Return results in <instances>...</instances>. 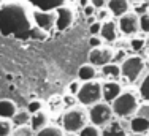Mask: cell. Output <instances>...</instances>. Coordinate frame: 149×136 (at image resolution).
<instances>
[{"mask_svg":"<svg viewBox=\"0 0 149 136\" xmlns=\"http://www.w3.org/2000/svg\"><path fill=\"white\" fill-rule=\"evenodd\" d=\"M33 27L27 8L21 2H8L0 8V33L3 37H15L26 40Z\"/></svg>","mask_w":149,"mask_h":136,"instance_id":"cell-1","label":"cell"},{"mask_svg":"<svg viewBox=\"0 0 149 136\" xmlns=\"http://www.w3.org/2000/svg\"><path fill=\"white\" fill-rule=\"evenodd\" d=\"M140 106V95L136 90H122L118 98L111 103L113 114L119 119H129L133 117Z\"/></svg>","mask_w":149,"mask_h":136,"instance_id":"cell-2","label":"cell"},{"mask_svg":"<svg viewBox=\"0 0 149 136\" xmlns=\"http://www.w3.org/2000/svg\"><path fill=\"white\" fill-rule=\"evenodd\" d=\"M89 120V114L83 108L73 106L68 111H65L62 116V128L65 133H79L84 127L87 125Z\"/></svg>","mask_w":149,"mask_h":136,"instance_id":"cell-3","label":"cell"},{"mask_svg":"<svg viewBox=\"0 0 149 136\" xmlns=\"http://www.w3.org/2000/svg\"><path fill=\"white\" fill-rule=\"evenodd\" d=\"M76 100L83 106H94L103 100L102 96V82L98 81H87L81 84V89L76 95Z\"/></svg>","mask_w":149,"mask_h":136,"instance_id":"cell-4","label":"cell"},{"mask_svg":"<svg viewBox=\"0 0 149 136\" xmlns=\"http://www.w3.org/2000/svg\"><path fill=\"white\" fill-rule=\"evenodd\" d=\"M144 63L143 57L140 56H130L120 62V78H124L127 82H136L140 79V76L144 71Z\"/></svg>","mask_w":149,"mask_h":136,"instance_id":"cell-5","label":"cell"},{"mask_svg":"<svg viewBox=\"0 0 149 136\" xmlns=\"http://www.w3.org/2000/svg\"><path fill=\"white\" fill-rule=\"evenodd\" d=\"M87 114H89V122L98 128H103L111 120H114V114H113L111 105L105 103V101H100L97 105L91 106Z\"/></svg>","mask_w":149,"mask_h":136,"instance_id":"cell-6","label":"cell"},{"mask_svg":"<svg viewBox=\"0 0 149 136\" xmlns=\"http://www.w3.org/2000/svg\"><path fill=\"white\" fill-rule=\"evenodd\" d=\"M118 27L124 35L132 37V35L140 32V16H138L136 13L127 11L125 14H122V16L119 17Z\"/></svg>","mask_w":149,"mask_h":136,"instance_id":"cell-7","label":"cell"},{"mask_svg":"<svg viewBox=\"0 0 149 136\" xmlns=\"http://www.w3.org/2000/svg\"><path fill=\"white\" fill-rule=\"evenodd\" d=\"M113 57H114V52L109 48H94L91 49L89 52V63H92L94 67H105L106 63L113 62Z\"/></svg>","mask_w":149,"mask_h":136,"instance_id":"cell-8","label":"cell"},{"mask_svg":"<svg viewBox=\"0 0 149 136\" xmlns=\"http://www.w3.org/2000/svg\"><path fill=\"white\" fill-rule=\"evenodd\" d=\"M33 22L37 27H40L41 30L48 32L52 27H56V11H43V10H35L33 14Z\"/></svg>","mask_w":149,"mask_h":136,"instance_id":"cell-9","label":"cell"},{"mask_svg":"<svg viewBox=\"0 0 149 136\" xmlns=\"http://www.w3.org/2000/svg\"><path fill=\"white\" fill-rule=\"evenodd\" d=\"M74 21V11L70 6L63 5L56 10V28L57 30H67Z\"/></svg>","mask_w":149,"mask_h":136,"instance_id":"cell-10","label":"cell"},{"mask_svg":"<svg viewBox=\"0 0 149 136\" xmlns=\"http://www.w3.org/2000/svg\"><path fill=\"white\" fill-rule=\"evenodd\" d=\"M120 94H122V85L118 81H106L102 84V96L105 103L111 105Z\"/></svg>","mask_w":149,"mask_h":136,"instance_id":"cell-11","label":"cell"},{"mask_svg":"<svg viewBox=\"0 0 149 136\" xmlns=\"http://www.w3.org/2000/svg\"><path fill=\"white\" fill-rule=\"evenodd\" d=\"M118 24L111 19H106L102 22V28H100V38L103 41H108V43H113L118 38Z\"/></svg>","mask_w":149,"mask_h":136,"instance_id":"cell-12","label":"cell"},{"mask_svg":"<svg viewBox=\"0 0 149 136\" xmlns=\"http://www.w3.org/2000/svg\"><path fill=\"white\" fill-rule=\"evenodd\" d=\"M102 136H129V131L122 120H111L106 127H103Z\"/></svg>","mask_w":149,"mask_h":136,"instance_id":"cell-13","label":"cell"},{"mask_svg":"<svg viewBox=\"0 0 149 136\" xmlns=\"http://www.w3.org/2000/svg\"><path fill=\"white\" fill-rule=\"evenodd\" d=\"M130 8L129 0H106V10L116 17H120L122 14H125Z\"/></svg>","mask_w":149,"mask_h":136,"instance_id":"cell-14","label":"cell"},{"mask_svg":"<svg viewBox=\"0 0 149 136\" xmlns=\"http://www.w3.org/2000/svg\"><path fill=\"white\" fill-rule=\"evenodd\" d=\"M129 130L133 135H146L149 131V120L135 114L129 122Z\"/></svg>","mask_w":149,"mask_h":136,"instance_id":"cell-15","label":"cell"},{"mask_svg":"<svg viewBox=\"0 0 149 136\" xmlns=\"http://www.w3.org/2000/svg\"><path fill=\"white\" fill-rule=\"evenodd\" d=\"M27 2L32 3L37 10H43V11H56L57 8L65 5L67 0H27Z\"/></svg>","mask_w":149,"mask_h":136,"instance_id":"cell-16","label":"cell"},{"mask_svg":"<svg viewBox=\"0 0 149 136\" xmlns=\"http://www.w3.org/2000/svg\"><path fill=\"white\" fill-rule=\"evenodd\" d=\"M29 125L32 127V130L37 133V131L41 130V128H45V127H48V125H49V116L45 112V111H40V112L32 114Z\"/></svg>","mask_w":149,"mask_h":136,"instance_id":"cell-17","label":"cell"},{"mask_svg":"<svg viewBox=\"0 0 149 136\" xmlns=\"http://www.w3.org/2000/svg\"><path fill=\"white\" fill-rule=\"evenodd\" d=\"M17 112V106L11 100H0V117L11 120L13 116Z\"/></svg>","mask_w":149,"mask_h":136,"instance_id":"cell-18","label":"cell"},{"mask_svg":"<svg viewBox=\"0 0 149 136\" xmlns=\"http://www.w3.org/2000/svg\"><path fill=\"white\" fill-rule=\"evenodd\" d=\"M97 78V67H94L92 63H84L78 70V79L79 81H94Z\"/></svg>","mask_w":149,"mask_h":136,"instance_id":"cell-19","label":"cell"},{"mask_svg":"<svg viewBox=\"0 0 149 136\" xmlns=\"http://www.w3.org/2000/svg\"><path fill=\"white\" fill-rule=\"evenodd\" d=\"M102 74L106 78L108 81H116L120 78V63L116 62H109L105 67H102Z\"/></svg>","mask_w":149,"mask_h":136,"instance_id":"cell-20","label":"cell"},{"mask_svg":"<svg viewBox=\"0 0 149 136\" xmlns=\"http://www.w3.org/2000/svg\"><path fill=\"white\" fill-rule=\"evenodd\" d=\"M30 117L32 114L29 112V111H17V112L13 116L11 119V124L15 125V127H22V125H29L30 124Z\"/></svg>","mask_w":149,"mask_h":136,"instance_id":"cell-21","label":"cell"},{"mask_svg":"<svg viewBox=\"0 0 149 136\" xmlns=\"http://www.w3.org/2000/svg\"><path fill=\"white\" fill-rule=\"evenodd\" d=\"M35 136H65V131L57 125H48V127L41 128L40 131H37Z\"/></svg>","mask_w":149,"mask_h":136,"instance_id":"cell-22","label":"cell"},{"mask_svg":"<svg viewBox=\"0 0 149 136\" xmlns=\"http://www.w3.org/2000/svg\"><path fill=\"white\" fill-rule=\"evenodd\" d=\"M140 98H143L144 101H149V71H148V74L144 76V79L141 81V84H140Z\"/></svg>","mask_w":149,"mask_h":136,"instance_id":"cell-23","label":"cell"},{"mask_svg":"<svg viewBox=\"0 0 149 136\" xmlns=\"http://www.w3.org/2000/svg\"><path fill=\"white\" fill-rule=\"evenodd\" d=\"M78 136H102V131L98 127H95V125H92V124H87L86 127L78 133Z\"/></svg>","mask_w":149,"mask_h":136,"instance_id":"cell-24","label":"cell"},{"mask_svg":"<svg viewBox=\"0 0 149 136\" xmlns=\"http://www.w3.org/2000/svg\"><path fill=\"white\" fill-rule=\"evenodd\" d=\"M11 136H35V131L32 130L30 125H22V127L13 128Z\"/></svg>","mask_w":149,"mask_h":136,"instance_id":"cell-25","label":"cell"},{"mask_svg":"<svg viewBox=\"0 0 149 136\" xmlns=\"http://www.w3.org/2000/svg\"><path fill=\"white\" fill-rule=\"evenodd\" d=\"M13 124L8 119H0V136H11Z\"/></svg>","mask_w":149,"mask_h":136,"instance_id":"cell-26","label":"cell"},{"mask_svg":"<svg viewBox=\"0 0 149 136\" xmlns=\"http://www.w3.org/2000/svg\"><path fill=\"white\" fill-rule=\"evenodd\" d=\"M29 38H33V40H38V41H43L45 38H46V32L41 30L40 27L33 26V27H32V30H30V37Z\"/></svg>","mask_w":149,"mask_h":136,"instance_id":"cell-27","label":"cell"},{"mask_svg":"<svg viewBox=\"0 0 149 136\" xmlns=\"http://www.w3.org/2000/svg\"><path fill=\"white\" fill-rule=\"evenodd\" d=\"M27 111H29L30 114L43 111V101H40V100H32V101L29 103V106H27Z\"/></svg>","mask_w":149,"mask_h":136,"instance_id":"cell-28","label":"cell"},{"mask_svg":"<svg viewBox=\"0 0 149 136\" xmlns=\"http://www.w3.org/2000/svg\"><path fill=\"white\" fill-rule=\"evenodd\" d=\"M136 116L140 117H144V119L149 120V101H144L138 106V111H136Z\"/></svg>","mask_w":149,"mask_h":136,"instance_id":"cell-29","label":"cell"},{"mask_svg":"<svg viewBox=\"0 0 149 136\" xmlns=\"http://www.w3.org/2000/svg\"><path fill=\"white\" fill-rule=\"evenodd\" d=\"M140 30L144 33H149V13L140 16Z\"/></svg>","mask_w":149,"mask_h":136,"instance_id":"cell-30","label":"cell"},{"mask_svg":"<svg viewBox=\"0 0 149 136\" xmlns=\"http://www.w3.org/2000/svg\"><path fill=\"white\" fill-rule=\"evenodd\" d=\"M130 46H132L133 51H141V49L146 46V40H143V38H133V40L130 41Z\"/></svg>","mask_w":149,"mask_h":136,"instance_id":"cell-31","label":"cell"},{"mask_svg":"<svg viewBox=\"0 0 149 136\" xmlns=\"http://www.w3.org/2000/svg\"><path fill=\"white\" fill-rule=\"evenodd\" d=\"M100 28H102L100 21H94V22H91V26H89L91 37H94V35H100Z\"/></svg>","mask_w":149,"mask_h":136,"instance_id":"cell-32","label":"cell"},{"mask_svg":"<svg viewBox=\"0 0 149 136\" xmlns=\"http://www.w3.org/2000/svg\"><path fill=\"white\" fill-rule=\"evenodd\" d=\"M79 89H81V82L79 81H73V82H70V85H68V94L76 96L78 92H79Z\"/></svg>","mask_w":149,"mask_h":136,"instance_id":"cell-33","label":"cell"},{"mask_svg":"<svg viewBox=\"0 0 149 136\" xmlns=\"http://www.w3.org/2000/svg\"><path fill=\"white\" fill-rule=\"evenodd\" d=\"M102 38H100V35H94V37H91L89 38V44H91V48L94 49V48H100L102 46Z\"/></svg>","mask_w":149,"mask_h":136,"instance_id":"cell-34","label":"cell"},{"mask_svg":"<svg viewBox=\"0 0 149 136\" xmlns=\"http://www.w3.org/2000/svg\"><path fill=\"white\" fill-rule=\"evenodd\" d=\"M95 11H97V8H95L94 5H91V3L84 6V14H86L87 17H92V16L95 14Z\"/></svg>","mask_w":149,"mask_h":136,"instance_id":"cell-35","label":"cell"},{"mask_svg":"<svg viewBox=\"0 0 149 136\" xmlns=\"http://www.w3.org/2000/svg\"><path fill=\"white\" fill-rule=\"evenodd\" d=\"M91 5H94L97 10L105 8V6H106V0H91Z\"/></svg>","mask_w":149,"mask_h":136,"instance_id":"cell-36","label":"cell"},{"mask_svg":"<svg viewBox=\"0 0 149 136\" xmlns=\"http://www.w3.org/2000/svg\"><path fill=\"white\" fill-rule=\"evenodd\" d=\"M108 14H109V11H108V10H105V8H100V10H98V13H97V16L100 17V21H102V19H106V17H108Z\"/></svg>","mask_w":149,"mask_h":136,"instance_id":"cell-37","label":"cell"},{"mask_svg":"<svg viewBox=\"0 0 149 136\" xmlns=\"http://www.w3.org/2000/svg\"><path fill=\"white\" fill-rule=\"evenodd\" d=\"M79 3L83 5V8H84L86 5H89V3H91V0H79Z\"/></svg>","mask_w":149,"mask_h":136,"instance_id":"cell-38","label":"cell"},{"mask_svg":"<svg viewBox=\"0 0 149 136\" xmlns=\"http://www.w3.org/2000/svg\"><path fill=\"white\" fill-rule=\"evenodd\" d=\"M65 136H78L76 133H65Z\"/></svg>","mask_w":149,"mask_h":136,"instance_id":"cell-39","label":"cell"},{"mask_svg":"<svg viewBox=\"0 0 149 136\" xmlns=\"http://www.w3.org/2000/svg\"><path fill=\"white\" fill-rule=\"evenodd\" d=\"M146 44H149V40H148V41H146Z\"/></svg>","mask_w":149,"mask_h":136,"instance_id":"cell-40","label":"cell"},{"mask_svg":"<svg viewBox=\"0 0 149 136\" xmlns=\"http://www.w3.org/2000/svg\"><path fill=\"white\" fill-rule=\"evenodd\" d=\"M135 136H141V135H135Z\"/></svg>","mask_w":149,"mask_h":136,"instance_id":"cell-41","label":"cell"},{"mask_svg":"<svg viewBox=\"0 0 149 136\" xmlns=\"http://www.w3.org/2000/svg\"><path fill=\"white\" fill-rule=\"evenodd\" d=\"M148 136H149V131H148Z\"/></svg>","mask_w":149,"mask_h":136,"instance_id":"cell-42","label":"cell"}]
</instances>
